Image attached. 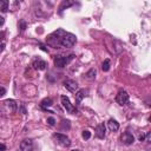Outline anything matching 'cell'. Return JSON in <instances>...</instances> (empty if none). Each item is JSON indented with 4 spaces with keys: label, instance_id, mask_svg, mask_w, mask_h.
<instances>
[{
    "label": "cell",
    "instance_id": "603a6c76",
    "mask_svg": "<svg viewBox=\"0 0 151 151\" xmlns=\"http://www.w3.org/2000/svg\"><path fill=\"white\" fill-rule=\"evenodd\" d=\"M138 138H139V140H140V142H143V140H145V139H146V133H140Z\"/></svg>",
    "mask_w": 151,
    "mask_h": 151
},
{
    "label": "cell",
    "instance_id": "e0dca14e",
    "mask_svg": "<svg viewBox=\"0 0 151 151\" xmlns=\"http://www.w3.org/2000/svg\"><path fill=\"white\" fill-rule=\"evenodd\" d=\"M8 6H9V1H6V0L0 1V9H1V12H6L8 9Z\"/></svg>",
    "mask_w": 151,
    "mask_h": 151
},
{
    "label": "cell",
    "instance_id": "83f0119b",
    "mask_svg": "<svg viewBox=\"0 0 151 151\" xmlns=\"http://www.w3.org/2000/svg\"><path fill=\"white\" fill-rule=\"evenodd\" d=\"M146 105H147L149 107H151V99H150V100H146Z\"/></svg>",
    "mask_w": 151,
    "mask_h": 151
},
{
    "label": "cell",
    "instance_id": "d6986e66",
    "mask_svg": "<svg viewBox=\"0 0 151 151\" xmlns=\"http://www.w3.org/2000/svg\"><path fill=\"white\" fill-rule=\"evenodd\" d=\"M19 27H20V29H21V31H25V29H26V27H27V22H26L24 19H22V20H20V21H19Z\"/></svg>",
    "mask_w": 151,
    "mask_h": 151
},
{
    "label": "cell",
    "instance_id": "4316f807",
    "mask_svg": "<svg viewBox=\"0 0 151 151\" xmlns=\"http://www.w3.org/2000/svg\"><path fill=\"white\" fill-rule=\"evenodd\" d=\"M0 19H1V20H0V25L2 26V25H4V21H5V20H4V17H0Z\"/></svg>",
    "mask_w": 151,
    "mask_h": 151
},
{
    "label": "cell",
    "instance_id": "ac0fdd59",
    "mask_svg": "<svg viewBox=\"0 0 151 151\" xmlns=\"http://www.w3.org/2000/svg\"><path fill=\"white\" fill-rule=\"evenodd\" d=\"M101 70H103L104 72H107V71L110 70V60H109V59H105V60H104V63H103V65H101Z\"/></svg>",
    "mask_w": 151,
    "mask_h": 151
},
{
    "label": "cell",
    "instance_id": "f546056e",
    "mask_svg": "<svg viewBox=\"0 0 151 151\" xmlns=\"http://www.w3.org/2000/svg\"><path fill=\"white\" fill-rule=\"evenodd\" d=\"M71 151H81V150H78V149H73V150H71Z\"/></svg>",
    "mask_w": 151,
    "mask_h": 151
},
{
    "label": "cell",
    "instance_id": "30bf717a",
    "mask_svg": "<svg viewBox=\"0 0 151 151\" xmlns=\"http://www.w3.org/2000/svg\"><path fill=\"white\" fill-rule=\"evenodd\" d=\"M32 66H33V68L34 70H38V71H42V70H45L46 68V66H47V64L42 60V59H34L33 60V63H32Z\"/></svg>",
    "mask_w": 151,
    "mask_h": 151
},
{
    "label": "cell",
    "instance_id": "9c48e42d",
    "mask_svg": "<svg viewBox=\"0 0 151 151\" xmlns=\"http://www.w3.org/2000/svg\"><path fill=\"white\" fill-rule=\"evenodd\" d=\"M20 151H34L32 139H24L20 143Z\"/></svg>",
    "mask_w": 151,
    "mask_h": 151
},
{
    "label": "cell",
    "instance_id": "ffe728a7",
    "mask_svg": "<svg viewBox=\"0 0 151 151\" xmlns=\"http://www.w3.org/2000/svg\"><path fill=\"white\" fill-rule=\"evenodd\" d=\"M81 137H83L84 139H90V137H91V132H90L88 130H84L83 133H81Z\"/></svg>",
    "mask_w": 151,
    "mask_h": 151
},
{
    "label": "cell",
    "instance_id": "7a4b0ae2",
    "mask_svg": "<svg viewBox=\"0 0 151 151\" xmlns=\"http://www.w3.org/2000/svg\"><path fill=\"white\" fill-rule=\"evenodd\" d=\"M73 58H74V54H70V55H60L59 54V55H54L53 61H54V65L57 67L61 68V67L66 66Z\"/></svg>",
    "mask_w": 151,
    "mask_h": 151
},
{
    "label": "cell",
    "instance_id": "2e32d148",
    "mask_svg": "<svg viewBox=\"0 0 151 151\" xmlns=\"http://www.w3.org/2000/svg\"><path fill=\"white\" fill-rule=\"evenodd\" d=\"M96 74H97V71H96V68H91V70H88V71L86 72L85 77H86L87 79L92 80V79H94V78H96Z\"/></svg>",
    "mask_w": 151,
    "mask_h": 151
},
{
    "label": "cell",
    "instance_id": "8992f818",
    "mask_svg": "<svg viewBox=\"0 0 151 151\" xmlns=\"http://www.w3.org/2000/svg\"><path fill=\"white\" fill-rule=\"evenodd\" d=\"M64 87L66 88V90H68L70 92H73V93H77L78 91H79V88H78V84L74 81V80H72V79H66V80H64Z\"/></svg>",
    "mask_w": 151,
    "mask_h": 151
},
{
    "label": "cell",
    "instance_id": "5b68a950",
    "mask_svg": "<svg viewBox=\"0 0 151 151\" xmlns=\"http://www.w3.org/2000/svg\"><path fill=\"white\" fill-rule=\"evenodd\" d=\"M116 101L119 104V105H126L127 103H129V94H127V92L126 91H124V90H122V91H119L118 93H117V96H116Z\"/></svg>",
    "mask_w": 151,
    "mask_h": 151
},
{
    "label": "cell",
    "instance_id": "52a82bcc",
    "mask_svg": "<svg viewBox=\"0 0 151 151\" xmlns=\"http://www.w3.org/2000/svg\"><path fill=\"white\" fill-rule=\"evenodd\" d=\"M2 107H7L9 113H14L17 111V109H18V104L13 99H7V100L2 101Z\"/></svg>",
    "mask_w": 151,
    "mask_h": 151
},
{
    "label": "cell",
    "instance_id": "277c9868",
    "mask_svg": "<svg viewBox=\"0 0 151 151\" xmlns=\"http://www.w3.org/2000/svg\"><path fill=\"white\" fill-rule=\"evenodd\" d=\"M60 100H61L63 106L65 107V110H66L68 113H77V109L71 104L68 97H66V96H61V97H60Z\"/></svg>",
    "mask_w": 151,
    "mask_h": 151
},
{
    "label": "cell",
    "instance_id": "7c38bea8",
    "mask_svg": "<svg viewBox=\"0 0 151 151\" xmlns=\"http://www.w3.org/2000/svg\"><path fill=\"white\" fill-rule=\"evenodd\" d=\"M87 93H88V91H87V90H85V88L79 90V91L76 93V105H79V104H80V101H81V99H83V98H85V97L87 96Z\"/></svg>",
    "mask_w": 151,
    "mask_h": 151
},
{
    "label": "cell",
    "instance_id": "4dcf8cb0",
    "mask_svg": "<svg viewBox=\"0 0 151 151\" xmlns=\"http://www.w3.org/2000/svg\"><path fill=\"white\" fill-rule=\"evenodd\" d=\"M149 122H151V116H150V117H149Z\"/></svg>",
    "mask_w": 151,
    "mask_h": 151
},
{
    "label": "cell",
    "instance_id": "ba28073f",
    "mask_svg": "<svg viewBox=\"0 0 151 151\" xmlns=\"http://www.w3.org/2000/svg\"><path fill=\"white\" fill-rule=\"evenodd\" d=\"M120 140H122V143L125 144V145H131V144H133V142H134V137H133V134H132L131 132L125 131V132L122 134Z\"/></svg>",
    "mask_w": 151,
    "mask_h": 151
},
{
    "label": "cell",
    "instance_id": "5bb4252c",
    "mask_svg": "<svg viewBox=\"0 0 151 151\" xmlns=\"http://www.w3.org/2000/svg\"><path fill=\"white\" fill-rule=\"evenodd\" d=\"M52 104H53V101H52L51 98H45V99L41 100V103H40V107H41L42 110H47V107L52 106Z\"/></svg>",
    "mask_w": 151,
    "mask_h": 151
},
{
    "label": "cell",
    "instance_id": "9a60e30c",
    "mask_svg": "<svg viewBox=\"0 0 151 151\" xmlns=\"http://www.w3.org/2000/svg\"><path fill=\"white\" fill-rule=\"evenodd\" d=\"M72 5H74V2H73V1H67V0H66V1H63V2H61V5L59 6V14H61L64 9L68 8V7H70V6H72Z\"/></svg>",
    "mask_w": 151,
    "mask_h": 151
},
{
    "label": "cell",
    "instance_id": "3957f363",
    "mask_svg": "<svg viewBox=\"0 0 151 151\" xmlns=\"http://www.w3.org/2000/svg\"><path fill=\"white\" fill-rule=\"evenodd\" d=\"M53 138L57 140V143L64 147H68L71 145V140L70 138L66 136V134H63V133H54L53 134Z\"/></svg>",
    "mask_w": 151,
    "mask_h": 151
},
{
    "label": "cell",
    "instance_id": "7402d4cb",
    "mask_svg": "<svg viewBox=\"0 0 151 151\" xmlns=\"http://www.w3.org/2000/svg\"><path fill=\"white\" fill-rule=\"evenodd\" d=\"M61 129H70V120H63L61 122Z\"/></svg>",
    "mask_w": 151,
    "mask_h": 151
},
{
    "label": "cell",
    "instance_id": "8fae6325",
    "mask_svg": "<svg viewBox=\"0 0 151 151\" xmlns=\"http://www.w3.org/2000/svg\"><path fill=\"white\" fill-rule=\"evenodd\" d=\"M105 132H106V129H105V125L103 123L101 124H98L96 126V136L99 139H104L105 138Z\"/></svg>",
    "mask_w": 151,
    "mask_h": 151
},
{
    "label": "cell",
    "instance_id": "f1b7e54d",
    "mask_svg": "<svg viewBox=\"0 0 151 151\" xmlns=\"http://www.w3.org/2000/svg\"><path fill=\"white\" fill-rule=\"evenodd\" d=\"M5 149H6V147H5V145H4V144H1V151H5Z\"/></svg>",
    "mask_w": 151,
    "mask_h": 151
},
{
    "label": "cell",
    "instance_id": "cb8c5ba5",
    "mask_svg": "<svg viewBox=\"0 0 151 151\" xmlns=\"http://www.w3.org/2000/svg\"><path fill=\"white\" fill-rule=\"evenodd\" d=\"M39 46H40V48H41L42 51H45V52H48V50H47V48H46V47H45L42 44H39Z\"/></svg>",
    "mask_w": 151,
    "mask_h": 151
},
{
    "label": "cell",
    "instance_id": "484cf974",
    "mask_svg": "<svg viewBox=\"0 0 151 151\" xmlns=\"http://www.w3.org/2000/svg\"><path fill=\"white\" fill-rule=\"evenodd\" d=\"M6 93V90H5V87H1V94L0 96H4Z\"/></svg>",
    "mask_w": 151,
    "mask_h": 151
},
{
    "label": "cell",
    "instance_id": "44dd1931",
    "mask_svg": "<svg viewBox=\"0 0 151 151\" xmlns=\"http://www.w3.org/2000/svg\"><path fill=\"white\" fill-rule=\"evenodd\" d=\"M46 122H47V124L51 125V126H54V125H55V119H54L53 117H48V118L46 119Z\"/></svg>",
    "mask_w": 151,
    "mask_h": 151
},
{
    "label": "cell",
    "instance_id": "4fadbf2b",
    "mask_svg": "<svg viewBox=\"0 0 151 151\" xmlns=\"http://www.w3.org/2000/svg\"><path fill=\"white\" fill-rule=\"evenodd\" d=\"M107 126H109L110 131H113V132L118 131V129H119V124H118V122L114 120V119H110V120L107 122Z\"/></svg>",
    "mask_w": 151,
    "mask_h": 151
},
{
    "label": "cell",
    "instance_id": "d4e9b609",
    "mask_svg": "<svg viewBox=\"0 0 151 151\" xmlns=\"http://www.w3.org/2000/svg\"><path fill=\"white\" fill-rule=\"evenodd\" d=\"M146 139H147V140H149V142H151V131H150V132H147V133H146Z\"/></svg>",
    "mask_w": 151,
    "mask_h": 151
},
{
    "label": "cell",
    "instance_id": "6da1fadb",
    "mask_svg": "<svg viewBox=\"0 0 151 151\" xmlns=\"http://www.w3.org/2000/svg\"><path fill=\"white\" fill-rule=\"evenodd\" d=\"M77 41V38L74 34L68 33L61 28H58L53 33H51L47 37V45L54 47V48H70L72 47Z\"/></svg>",
    "mask_w": 151,
    "mask_h": 151
}]
</instances>
